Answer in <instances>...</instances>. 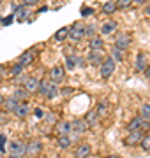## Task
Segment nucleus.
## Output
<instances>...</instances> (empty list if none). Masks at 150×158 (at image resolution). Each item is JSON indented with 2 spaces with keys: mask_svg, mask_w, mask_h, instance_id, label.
I'll return each instance as SVG.
<instances>
[{
  "mask_svg": "<svg viewBox=\"0 0 150 158\" xmlns=\"http://www.w3.org/2000/svg\"><path fill=\"white\" fill-rule=\"evenodd\" d=\"M7 119V116H4V114H0V123H2V121H6Z\"/></svg>",
  "mask_w": 150,
  "mask_h": 158,
  "instance_id": "46",
  "label": "nucleus"
},
{
  "mask_svg": "<svg viewBox=\"0 0 150 158\" xmlns=\"http://www.w3.org/2000/svg\"><path fill=\"white\" fill-rule=\"evenodd\" d=\"M64 74H65V72H64V67L55 65V67L50 69V74H48V76H50V81L57 85V83H60V81L64 79Z\"/></svg>",
  "mask_w": 150,
  "mask_h": 158,
  "instance_id": "9",
  "label": "nucleus"
},
{
  "mask_svg": "<svg viewBox=\"0 0 150 158\" xmlns=\"http://www.w3.org/2000/svg\"><path fill=\"white\" fill-rule=\"evenodd\" d=\"M90 14H94V9H92V7H87V6L81 7V16H83V18L90 16Z\"/></svg>",
  "mask_w": 150,
  "mask_h": 158,
  "instance_id": "37",
  "label": "nucleus"
},
{
  "mask_svg": "<svg viewBox=\"0 0 150 158\" xmlns=\"http://www.w3.org/2000/svg\"><path fill=\"white\" fill-rule=\"evenodd\" d=\"M145 67H147V56H145V53H138V56H136V70L143 72Z\"/></svg>",
  "mask_w": 150,
  "mask_h": 158,
  "instance_id": "26",
  "label": "nucleus"
},
{
  "mask_svg": "<svg viewBox=\"0 0 150 158\" xmlns=\"http://www.w3.org/2000/svg\"><path fill=\"white\" fill-rule=\"evenodd\" d=\"M12 97H14L18 102H27L29 97H30V93L25 90L23 86H18V88H14V91H12Z\"/></svg>",
  "mask_w": 150,
  "mask_h": 158,
  "instance_id": "17",
  "label": "nucleus"
},
{
  "mask_svg": "<svg viewBox=\"0 0 150 158\" xmlns=\"http://www.w3.org/2000/svg\"><path fill=\"white\" fill-rule=\"evenodd\" d=\"M7 149H9V155H14V156H23L25 155V142L21 141H11L9 142V146H7Z\"/></svg>",
  "mask_w": 150,
  "mask_h": 158,
  "instance_id": "7",
  "label": "nucleus"
},
{
  "mask_svg": "<svg viewBox=\"0 0 150 158\" xmlns=\"http://www.w3.org/2000/svg\"><path fill=\"white\" fill-rule=\"evenodd\" d=\"M41 0H23V6L25 7H34V6H37Z\"/></svg>",
  "mask_w": 150,
  "mask_h": 158,
  "instance_id": "39",
  "label": "nucleus"
},
{
  "mask_svg": "<svg viewBox=\"0 0 150 158\" xmlns=\"http://www.w3.org/2000/svg\"><path fill=\"white\" fill-rule=\"evenodd\" d=\"M42 151V142L39 141V139H32L30 142H27L25 144V155H39V153Z\"/></svg>",
  "mask_w": 150,
  "mask_h": 158,
  "instance_id": "6",
  "label": "nucleus"
},
{
  "mask_svg": "<svg viewBox=\"0 0 150 158\" xmlns=\"http://www.w3.org/2000/svg\"><path fill=\"white\" fill-rule=\"evenodd\" d=\"M145 137V132L143 130H133V132H129L127 137L124 139V144L126 146H136L141 142V139Z\"/></svg>",
  "mask_w": 150,
  "mask_h": 158,
  "instance_id": "4",
  "label": "nucleus"
},
{
  "mask_svg": "<svg viewBox=\"0 0 150 158\" xmlns=\"http://www.w3.org/2000/svg\"><path fill=\"white\" fill-rule=\"evenodd\" d=\"M23 70H25V67L21 65V63L16 62V63L11 67V76H12V77H20V76L23 74Z\"/></svg>",
  "mask_w": 150,
  "mask_h": 158,
  "instance_id": "30",
  "label": "nucleus"
},
{
  "mask_svg": "<svg viewBox=\"0 0 150 158\" xmlns=\"http://www.w3.org/2000/svg\"><path fill=\"white\" fill-rule=\"evenodd\" d=\"M14 114H16L18 118H27V116L30 114V106H29V102H20V106L16 107Z\"/></svg>",
  "mask_w": 150,
  "mask_h": 158,
  "instance_id": "18",
  "label": "nucleus"
},
{
  "mask_svg": "<svg viewBox=\"0 0 150 158\" xmlns=\"http://www.w3.org/2000/svg\"><path fill=\"white\" fill-rule=\"evenodd\" d=\"M88 46H90V51L103 49L104 48V40L101 39V37H97V35H94V37H90V40H88Z\"/></svg>",
  "mask_w": 150,
  "mask_h": 158,
  "instance_id": "22",
  "label": "nucleus"
},
{
  "mask_svg": "<svg viewBox=\"0 0 150 158\" xmlns=\"http://www.w3.org/2000/svg\"><path fill=\"white\" fill-rule=\"evenodd\" d=\"M35 56H37V55H35V48H32V49H27V51L23 53V55L20 56L18 63H21L23 67H27V65H30V63H32V62L35 60Z\"/></svg>",
  "mask_w": 150,
  "mask_h": 158,
  "instance_id": "11",
  "label": "nucleus"
},
{
  "mask_svg": "<svg viewBox=\"0 0 150 158\" xmlns=\"http://www.w3.org/2000/svg\"><path fill=\"white\" fill-rule=\"evenodd\" d=\"M115 4H117V9H126V7L133 4V0H117Z\"/></svg>",
  "mask_w": 150,
  "mask_h": 158,
  "instance_id": "34",
  "label": "nucleus"
},
{
  "mask_svg": "<svg viewBox=\"0 0 150 158\" xmlns=\"http://www.w3.org/2000/svg\"><path fill=\"white\" fill-rule=\"evenodd\" d=\"M21 85H23V88L29 91V93H35V91L39 90V81L35 77H23Z\"/></svg>",
  "mask_w": 150,
  "mask_h": 158,
  "instance_id": "10",
  "label": "nucleus"
},
{
  "mask_svg": "<svg viewBox=\"0 0 150 158\" xmlns=\"http://www.w3.org/2000/svg\"><path fill=\"white\" fill-rule=\"evenodd\" d=\"M150 128V121H147V119H143L141 116H136V118H133L129 123H127V132H133V130H148Z\"/></svg>",
  "mask_w": 150,
  "mask_h": 158,
  "instance_id": "2",
  "label": "nucleus"
},
{
  "mask_svg": "<svg viewBox=\"0 0 150 158\" xmlns=\"http://www.w3.org/2000/svg\"><path fill=\"white\" fill-rule=\"evenodd\" d=\"M14 14V19L16 21H20V23H23V21H27V18H29V14H30V11H29V7H25L23 4L16 9V12H12Z\"/></svg>",
  "mask_w": 150,
  "mask_h": 158,
  "instance_id": "14",
  "label": "nucleus"
},
{
  "mask_svg": "<svg viewBox=\"0 0 150 158\" xmlns=\"http://www.w3.org/2000/svg\"><path fill=\"white\" fill-rule=\"evenodd\" d=\"M104 158H117L115 155H110V156H104Z\"/></svg>",
  "mask_w": 150,
  "mask_h": 158,
  "instance_id": "47",
  "label": "nucleus"
},
{
  "mask_svg": "<svg viewBox=\"0 0 150 158\" xmlns=\"http://www.w3.org/2000/svg\"><path fill=\"white\" fill-rule=\"evenodd\" d=\"M133 2H138V4H147L148 0H133Z\"/></svg>",
  "mask_w": 150,
  "mask_h": 158,
  "instance_id": "45",
  "label": "nucleus"
},
{
  "mask_svg": "<svg viewBox=\"0 0 150 158\" xmlns=\"http://www.w3.org/2000/svg\"><path fill=\"white\" fill-rule=\"evenodd\" d=\"M6 135H0V153H4V144H6Z\"/></svg>",
  "mask_w": 150,
  "mask_h": 158,
  "instance_id": "41",
  "label": "nucleus"
},
{
  "mask_svg": "<svg viewBox=\"0 0 150 158\" xmlns=\"http://www.w3.org/2000/svg\"><path fill=\"white\" fill-rule=\"evenodd\" d=\"M7 158H20V156H14V155H9Z\"/></svg>",
  "mask_w": 150,
  "mask_h": 158,
  "instance_id": "48",
  "label": "nucleus"
},
{
  "mask_svg": "<svg viewBox=\"0 0 150 158\" xmlns=\"http://www.w3.org/2000/svg\"><path fill=\"white\" fill-rule=\"evenodd\" d=\"M74 93V90L71 88V86H64V88H60V97H69Z\"/></svg>",
  "mask_w": 150,
  "mask_h": 158,
  "instance_id": "35",
  "label": "nucleus"
},
{
  "mask_svg": "<svg viewBox=\"0 0 150 158\" xmlns=\"http://www.w3.org/2000/svg\"><path fill=\"white\" fill-rule=\"evenodd\" d=\"M113 12H117L115 0H108V2H104V4H103V14L110 16V14H113Z\"/></svg>",
  "mask_w": 150,
  "mask_h": 158,
  "instance_id": "25",
  "label": "nucleus"
},
{
  "mask_svg": "<svg viewBox=\"0 0 150 158\" xmlns=\"http://www.w3.org/2000/svg\"><path fill=\"white\" fill-rule=\"evenodd\" d=\"M4 100H6V97H4V95H0V107L4 106Z\"/></svg>",
  "mask_w": 150,
  "mask_h": 158,
  "instance_id": "44",
  "label": "nucleus"
},
{
  "mask_svg": "<svg viewBox=\"0 0 150 158\" xmlns=\"http://www.w3.org/2000/svg\"><path fill=\"white\" fill-rule=\"evenodd\" d=\"M2 2H4V0H0V6H2Z\"/></svg>",
  "mask_w": 150,
  "mask_h": 158,
  "instance_id": "49",
  "label": "nucleus"
},
{
  "mask_svg": "<svg viewBox=\"0 0 150 158\" xmlns=\"http://www.w3.org/2000/svg\"><path fill=\"white\" fill-rule=\"evenodd\" d=\"M106 109H108V104H106V102H101V104H99L97 107H95V113H97V116H99V118L106 114Z\"/></svg>",
  "mask_w": 150,
  "mask_h": 158,
  "instance_id": "33",
  "label": "nucleus"
},
{
  "mask_svg": "<svg viewBox=\"0 0 150 158\" xmlns=\"http://www.w3.org/2000/svg\"><path fill=\"white\" fill-rule=\"evenodd\" d=\"M34 114H35V118H41V119H42L46 113H44V109H42V107H35V109H34Z\"/></svg>",
  "mask_w": 150,
  "mask_h": 158,
  "instance_id": "38",
  "label": "nucleus"
},
{
  "mask_svg": "<svg viewBox=\"0 0 150 158\" xmlns=\"http://www.w3.org/2000/svg\"><path fill=\"white\" fill-rule=\"evenodd\" d=\"M57 97H60V88H58L55 83H51V85H50V88H48V91H46V95H44V98L53 100V98H57Z\"/></svg>",
  "mask_w": 150,
  "mask_h": 158,
  "instance_id": "23",
  "label": "nucleus"
},
{
  "mask_svg": "<svg viewBox=\"0 0 150 158\" xmlns=\"http://www.w3.org/2000/svg\"><path fill=\"white\" fill-rule=\"evenodd\" d=\"M57 134L58 135H71L73 134V125H71V121H58Z\"/></svg>",
  "mask_w": 150,
  "mask_h": 158,
  "instance_id": "13",
  "label": "nucleus"
},
{
  "mask_svg": "<svg viewBox=\"0 0 150 158\" xmlns=\"http://www.w3.org/2000/svg\"><path fill=\"white\" fill-rule=\"evenodd\" d=\"M18 106H20V102L11 95V97H6V100H4V106H2V107H4L6 113H14Z\"/></svg>",
  "mask_w": 150,
  "mask_h": 158,
  "instance_id": "15",
  "label": "nucleus"
},
{
  "mask_svg": "<svg viewBox=\"0 0 150 158\" xmlns=\"http://www.w3.org/2000/svg\"><path fill=\"white\" fill-rule=\"evenodd\" d=\"M95 34V25H85V37H94Z\"/></svg>",
  "mask_w": 150,
  "mask_h": 158,
  "instance_id": "36",
  "label": "nucleus"
},
{
  "mask_svg": "<svg viewBox=\"0 0 150 158\" xmlns=\"http://www.w3.org/2000/svg\"><path fill=\"white\" fill-rule=\"evenodd\" d=\"M92 153V148L88 144H80V146L74 149V158H88Z\"/></svg>",
  "mask_w": 150,
  "mask_h": 158,
  "instance_id": "16",
  "label": "nucleus"
},
{
  "mask_svg": "<svg viewBox=\"0 0 150 158\" xmlns=\"http://www.w3.org/2000/svg\"><path fill=\"white\" fill-rule=\"evenodd\" d=\"M131 40H133L131 34H127V32H122V34L117 35V39H115V48H117V49L126 51L127 48L131 46Z\"/></svg>",
  "mask_w": 150,
  "mask_h": 158,
  "instance_id": "5",
  "label": "nucleus"
},
{
  "mask_svg": "<svg viewBox=\"0 0 150 158\" xmlns=\"http://www.w3.org/2000/svg\"><path fill=\"white\" fill-rule=\"evenodd\" d=\"M44 119H46V123H48V125H57V123H58L57 114L53 113V111H50V113L44 114Z\"/></svg>",
  "mask_w": 150,
  "mask_h": 158,
  "instance_id": "31",
  "label": "nucleus"
},
{
  "mask_svg": "<svg viewBox=\"0 0 150 158\" xmlns=\"http://www.w3.org/2000/svg\"><path fill=\"white\" fill-rule=\"evenodd\" d=\"M145 14H147V16H150V0L145 4Z\"/></svg>",
  "mask_w": 150,
  "mask_h": 158,
  "instance_id": "42",
  "label": "nucleus"
},
{
  "mask_svg": "<svg viewBox=\"0 0 150 158\" xmlns=\"http://www.w3.org/2000/svg\"><path fill=\"white\" fill-rule=\"evenodd\" d=\"M76 62H81V60H80L78 56H76V55H69V56L65 58V69L73 70V69L76 67Z\"/></svg>",
  "mask_w": 150,
  "mask_h": 158,
  "instance_id": "28",
  "label": "nucleus"
},
{
  "mask_svg": "<svg viewBox=\"0 0 150 158\" xmlns=\"http://www.w3.org/2000/svg\"><path fill=\"white\" fill-rule=\"evenodd\" d=\"M57 144L62 148V149H69V148L73 146V139H71V135H58Z\"/></svg>",
  "mask_w": 150,
  "mask_h": 158,
  "instance_id": "24",
  "label": "nucleus"
},
{
  "mask_svg": "<svg viewBox=\"0 0 150 158\" xmlns=\"http://www.w3.org/2000/svg\"><path fill=\"white\" fill-rule=\"evenodd\" d=\"M139 116L143 119H147V121H150V102H147V104H143L139 107Z\"/></svg>",
  "mask_w": 150,
  "mask_h": 158,
  "instance_id": "29",
  "label": "nucleus"
},
{
  "mask_svg": "<svg viewBox=\"0 0 150 158\" xmlns=\"http://www.w3.org/2000/svg\"><path fill=\"white\" fill-rule=\"evenodd\" d=\"M69 39V27H62V28H58L53 35V40H57V42H64V40Z\"/></svg>",
  "mask_w": 150,
  "mask_h": 158,
  "instance_id": "20",
  "label": "nucleus"
},
{
  "mask_svg": "<svg viewBox=\"0 0 150 158\" xmlns=\"http://www.w3.org/2000/svg\"><path fill=\"white\" fill-rule=\"evenodd\" d=\"M115 67H117V63L111 60V56H106L103 60V63L99 65V74H101V77L110 79L111 76H113V72H115Z\"/></svg>",
  "mask_w": 150,
  "mask_h": 158,
  "instance_id": "1",
  "label": "nucleus"
},
{
  "mask_svg": "<svg viewBox=\"0 0 150 158\" xmlns=\"http://www.w3.org/2000/svg\"><path fill=\"white\" fill-rule=\"evenodd\" d=\"M145 76H147V79H150V65H147V67H145Z\"/></svg>",
  "mask_w": 150,
  "mask_h": 158,
  "instance_id": "43",
  "label": "nucleus"
},
{
  "mask_svg": "<svg viewBox=\"0 0 150 158\" xmlns=\"http://www.w3.org/2000/svg\"><path fill=\"white\" fill-rule=\"evenodd\" d=\"M11 21H14V14H11V16L4 18V19H2V25H4V27H7V25H9Z\"/></svg>",
  "mask_w": 150,
  "mask_h": 158,
  "instance_id": "40",
  "label": "nucleus"
},
{
  "mask_svg": "<svg viewBox=\"0 0 150 158\" xmlns=\"http://www.w3.org/2000/svg\"><path fill=\"white\" fill-rule=\"evenodd\" d=\"M139 144H141V148H143L145 151L150 153V134H145V137L141 139V142H139Z\"/></svg>",
  "mask_w": 150,
  "mask_h": 158,
  "instance_id": "32",
  "label": "nucleus"
},
{
  "mask_svg": "<svg viewBox=\"0 0 150 158\" xmlns=\"http://www.w3.org/2000/svg\"><path fill=\"white\" fill-rule=\"evenodd\" d=\"M117 27H118V23L113 21V19H110V21L103 23V27H101V34L103 35H110V34H113V32L117 30Z\"/></svg>",
  "mask_w": 150,
  "mask_h": 158,
  "instance_id": "21",
  "label": "nucleus"
},
{
  "mask_svg": "<svg viewBox=\"0 0 150 158\" xmlns=\"http://www.w3.org/2000/svg\"><path fill=\"white\" fill-rule=\"evenodd\" d=\"M83 119H85V123L88 125V128H94V127H97L99 125V116H97L95 111H88L87 116H85Z\"/></svg>",
  "mask_w": 150,
  "mask_h": 158,
  "instance_id": "19",
  "label": "nucleus"
},
{
  "mask_svg": "<svg viewBox=\"0 0 150 158\" xmlns=\"http://www.w3.org/2000/svg\"><path fill=\"white\" fill-rule=\"evenodd\" d=\"M124 58H126V51L117 49V48H113V49H111V60H113L115 63L117 62H122Z\"/></svg>",
  "mask_w": 150,
  "mask_h": 158,
  "instance_id": "27",
  "label": "nucleus"
},
{
  "mask_svg": "<svg viewBox=\"0 0 150 158\" xmlns=\"http://www.w3.org/2000/svg\"><path fill=\"white\" fill-rule=\"evenodd\" d=\"M104 58H106L104 51L103 49H97V51H90V53H88V55H87V62L92 63V65H101Z\"/></svg>",
  "mask_w": 150,
  "mask_h": 158,
  "instance_id": "8",
  "label": "nucleus"
},
{
  "mask_svg": "<svg viewBox=\"0 0 150 158\" xmlns=\"http://www.w3.org/2000/svg\"><path fill=\"white\" fill-rule=\"evenodd\" d=\"M71 125H73V134L74 135H81V134H85L88 130V125L85 123V119H74V121H71Z\"/></svg>",
  "mask_w": 150,
  "mask_h": 158,
  "instance_id": "12",
  "label": "nucleus"
},
{
  "mask_svg": "<svg viewBox=\"0 0 150 158\" xmlns=\"http://www.w3.org/2000/svg\"><path fill=\"white\" fill-rule=\"evenodd\" d=\"M85 37V25L83 23H74L73 27L69 28V39L73 42H78Z\"/></svg>",
  "mask_w": 150,
  "mask_h": 158,
  "instance_id": "3",
  "label": "nucleus"
}]
</instances>
